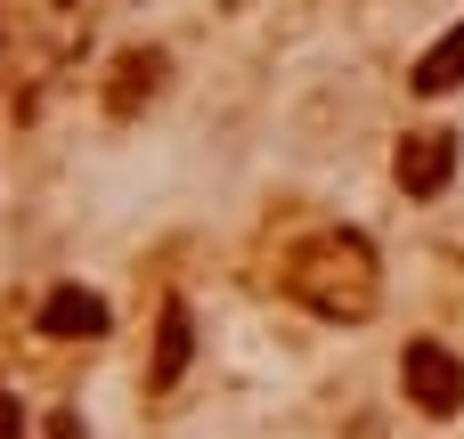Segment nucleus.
I'll return each instance as SVG.
<instances>
[{
    "mask_svg": "<svg viewBox=\"0 0 464 439\" xmlns=\"http://www.w3.org/2000/svg\"><path fill=\"white\" fill-rule=\"evenodd\" d=\"M400 383H408V399H416L424 415H457V407H464V367H457L449 342H408Z\"/></svg>",
    "mask_w": 464,
    "mask_h": 439,
    "instance_id": "f03ea898",
    "label": "nucleus"
},
{
    "mask_svg": "<svg viewBox=\"0 0 464 439\" xmlns=\"http://www.w3.org/2000/svg\"><path fill=\"white\" fill-rule=\"evenodd\" d=\"M0 439H24V415H16V399H0Z\"/></svg>",
    "mask_w": 464,
    "mask_h": 439,
    "instance_id": "0eeeda50",
    "label": "nucleus"
},
{
    "mask_svg": "<svg viewBox=\"0 0 464 439\" xmlns=\"http://www.w3.org/2000/svg\"><path fill=\"white\" fill-rule=\"evenodd\" d=\"M179 367H188V310L171 301V310H163V326H155V375H147V383H155V391H171V383H179Z\"/></svg>",
    "mask_w": 464,
    "mask_h": 439,
    "instance_id": "423d86ee",
    "label": "nucleus"
},
{
    "mask_svg": "<svg viewBox=\"0 0 464 439\" xmlns=\"http://www.w3.org/2000/svg\"><path fill=\"white\" fill-rule=\"evenodd\" d=\"M49 432H57V439H82V424H73V415H57V424H49Z\"/></svg>",
    "mask_w": 464,
    "mask_h": 439,
    "instance_id": "6e6552de",
    "label": "nucleus"
},
{
    "mask_svg": "<svg viewBox=\"0 0 464 439\" xmlns=\"http://www.w3.org/2000/svg\"><path fill=\"white\" fill-rule=\"evenodd\" d=\"M449 171H457V138L449 130H408L400 138V187L408 196H440Z\"/></svg>",
    "mask_w": 464,
    "mask_h": 439,
    "instance_id": "7ed1b4c3",
    "label": "nucleus"
},
{
    "mask_svg": "<svg viewBox=\"0 0 464 439\" xmlns=\"http://www.w3.org/2000/svg\"><path fill=\"white\" fill-rule=\"evenodd\" d=\"M41 334H57V342H98V334H106V301L82 293V285H57V293L41 301Z\"/></svg>",
    "mask_w": 464,
    "mask_h": 439,
    "instance_id": "20e7f679",
    "label": "nucleus"
},
{
    "mask_svg": "<svg viewBox=\"0 0 464 439\" xmlns=\"http://www.w3.org/2000/svg\"><path fill=\"white\" fill-rule=\"evenodd\" d=\"M457 81H464V24H449V33L416 57V90H424V98H440V90H457Z\"/></svg>",
    "mask_w": 464,
    "mask_h": 439,
    "instance_id": "39448f33",
    "label": "nucleus"
},
{
    "mask_svg": "<svg viewBox=\"0 0 464 439\" xmlns=\"http://www.w3.org/2000/svg\"><path fill=\"white\" fill-rule=\"evenodd\" d=\"M285 285H294L318 318H367V310H375V261H367V244H359V236H343V244L310 253Z\"/></svg>",
    "mask_w": 464,
    "mask_h": 439,
    "instance_id": "f257e3e1",
    "label": "nucleus"
}]
</instances>
